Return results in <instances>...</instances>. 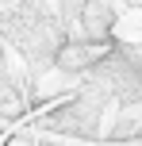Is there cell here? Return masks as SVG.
I'll use <instances>...</instances> for the list:
<instances>
[{
    "mask_svg": "<svg viewBox=\"0 0 142 146\" xmlns=\"http://www.w3.org/2000/svg\"><path fill=\"white\" fill-rule=\"evenodd\" d=\"M100 54H108L104 42H100V46H81V50H61L58 62H61V66H69V69H81V66H89V62H96Z\"/></svg>",
    "mask_w": 142,
    "mask_h": 146,
    "instance_id": "obj_1",
    "label": "cell"
}]
</instances>
